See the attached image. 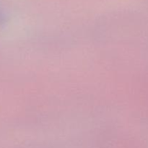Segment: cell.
I'll return each mask as SVG.
<instances>
[{"label": "cell", "mask_w": 148, "mask_h": 148, "mask_svg": "<svg viewBox=\"0 0 148 148\" xmlns=\"http://www.w3.org/2000/svg\"><path fill=\"white\" fill-rule=\"evenodd\" d=\"M4 20H5V18H4V13H3L0 10V26H1L3 23H4Z\"/></svg>", "instance_id": "6da1fadb"}]
</instances>
